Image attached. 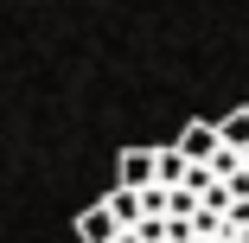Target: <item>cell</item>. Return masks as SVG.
<instances>
[{"instance_id": "obj_1", "label": "cell", "mask_w": 249, "mask_h": 243, "mask_svg": "<svg viewBox=\"0 0 249 243\" xmlns=\"http://www.w3.org/2000/svg\"><path fill=\"white\" fill-rule=\"evenodd\" d=\"M173 148H179L185 167H205V160L217 154V128H211V122H185V134L173 141Z\"/></svg>"}, {"instance_id": "obj_2", "label": "cell", "mask_w": 249, "mask_h": 243, "mask_svg": "<svg viewBox=\"0 0 249 243\" xmlns=\"http://www.w3.org/2000/svg\"><path fill=\"white\" fill-rule=\"evenodd\" d=\"M115 173H122V186H128V192H147V186H154V148H122Z\"/></svg>"}, {"instance_id": "obj_3", "label": "cell", "mask_w": 249, "mask_h": 243, "mask_svg": "<svg viewBox=\"0 0 249 243\" xmlns=\"http://www.w3.org/2000/svg\"><path fill=\"white\" fill-rule=\"evenodd\" d=\"M77 237H83V243H115L122 230H115V218H109L103 205H89V211H77Z\"/></svg>"}, {"instance_id": "obj_4", "label": "cell", "mask_w": 249, "mask_h": 243, "mask_svg": "<svg viewBox=\"0 0 249 243\" xmlns=\"http://www.w3.org/2000/svg\"><path fill=\"white\" fill-rule=\"evenodd\" d=\"M103 211L115 218V230H134V224H141V192H128V186H115L109 199H103Z\"/></svg>"}, {"instance_id": "obj_5", "label": "cell", "mask_w": 249, "mask_h": 243, "mask_svg": "<svg viewBox=\"0 0 249 243\" xmlns=\"http://www.w3.org/2000/svg\"><path fill=\"white\" fill-rule=\"evenodd\" d=\"M211 128H217V148H230V154L249 148V109H230V115H217Z\"/></svg>"}, {"instance_id": "obj_6", "label": "cell", "mask_w": 249, "mask_h": 243, "mask_svg": "<svg viewBox=\"0 0 249 243\" xmlns=\"http://www.w3.org/2000/svg\"><path fill=\"white\" fill-rule=\"evenodd\" d=\"M236 160H243V173H249V148H243V154H236Z\"/></svg>"}]
</instances>
